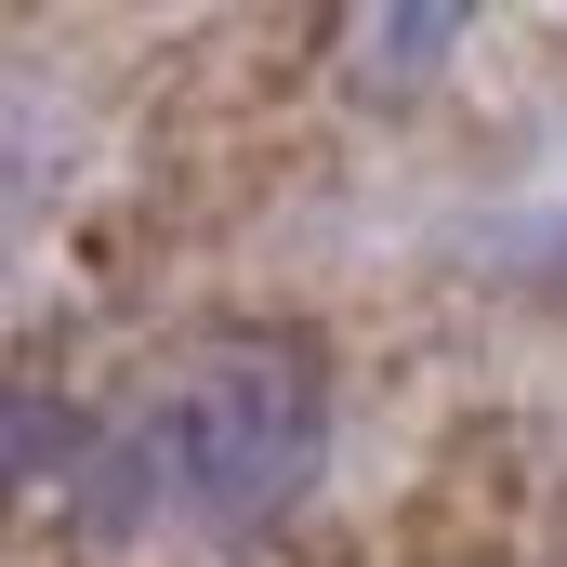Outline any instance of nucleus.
<instances>
[{
  "mask_svg": "<svg viewBox=\"0 0 567 567\" xmlns=\"http://www.w3.org/2000/svg\"><path fill=\"white\" fill-rule=\"evenodd\" d=\"M330 383L303 343H212L93 449V528H238L317 488Z\"/></svg>",
  "mask_w": 567,
  "mask_h": 567,
  "instance_id": "f257e3e1",
  "label": "nucleus"
},
{
  "mask_svg": "<svg viewBox=\"0 0 567 567\" xmlns=\"http://www.w3.org/2000/svg\"><path fill=\"white\" fill-rule=\"evenodd\" d=\"M40 449H53V396L0 383V488H27V475H40Z\"/></svg>",
  "mask_w": 567,
  "mask_h": 567,
  "instance_id": "f03ea898",
  "label": "nucleus"
}]
</instances>
